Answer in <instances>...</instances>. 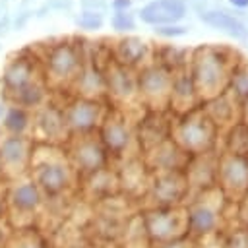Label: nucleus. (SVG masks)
I'll return each instance as SVG.
<instances>
[{
	"label": "nucleus",
	"instance_id": "obj_1",
	"mask_svg": "<svg viewBox=\"0 0 248 248\" xmlns=\"http://www.w3.org/2000/svg\"><path fill=\"white\" fill-rule=\"evenodd\" d=\"M232 64L227 48L219 46H200L192 54L190 76L198 93V101H209L229 87V78L232 72Z\"/></svg>",
	"mask_w": 248,
	"mask_h": 248
},
{
	"label": "nucleus",
	"instance_id": "obj_2",
	"mask_svg": "<svg viewBox=\"0 0 248 248\" xmlns=\"http://www.w3.org/2000/svg\"><path fill=\"white\" fill-rule=\"evenodd\" d=\"M217 138L219 130L202 107H194L192 110L178 114V118L170 122V140L190 157L213 151L217 145Z\"/></svg>",
	"mask_w": 248,
	"mask_h": 248
},
{
	"label": "nucleus",
	"instance_id": "obj_3",
	"mask_svg": "<svg viewBox=\"0 0 248 248\" xmlns=\"http://www.w3.org/2000/svg\"><path fill=\"white\" fill-rule=\"evenodd\" d=\"M223 192L213 186L203 192L190 196L184 203L186 209V225L188 236L192 240L215 234L223 231V207H225Z\"/></svg>",
	"mask_w": 248,
	"mask_h": 248
},
{
	"label": "nucleus",
	"instance_id": "obj_4",
	"mask_svg": "<svg viewBox=\"0 0 248 248\" xmlns=\"http://www.w3.org/2000/svg\"><path fill=\"white\" fill-rule=\"evenodd\" d=\"M140 215H141V223H143V229H145L151 248L157 244H165V242L188 236L184 205L147 207Z\"/></svg>",
	"mask_w": 248,
	"mask_h": 248
},
{
	"label": "nucleus",
	"instance_id": "obj_5",
	"mask_svg": "<svg viewBox=\"0 0 248 248\" xmlns=\"http://www.w3.org/2000/svg\"><path fill=\"white\" fill-rule=\"evenodd\" d=\"M217 188L223 192L227 202H240L248 194V155L229 151L219 153Z\"/></svg>",
	"mask_w": 248,
	"mask_h": 248
},
{
	"label": "nucleus",
	"instance_id": "obj_6",
	"mask_svg": "<svg viewBox=\"0 0 248 248\" xmlns=\"http://www.w3.org/2000/svg\"><path fill=\"white\" fill-rule=\"evenodd\" d=\"M145 198L151 200L149 207H174V205H184L186 200H188V182H186L184 170L151 172Z\"/></svg>",
	"mask_w": 248,
	"mask_h": 248
},
{
	"label": "nucleus",
	"instance_id": "obj_7",
	"mask_svg": "<svg viewBox=\"0 0 248 248\" xmlns=\"http://www.w3.org/2000/svg\"><path fill=\"white\" fill-rule=\"evenodd\" d=\"M172 74L163 64H151L141 68L136 79V89L143 99L153 107V110H161L169 105V93H170Z\"/></svg>",
	"mask_w": 248,
	"mask_h": 248
},
{
	"label": "nucleus",
	"instance_id": "obj_8",
	"mask_svg": "<svg viewBox=\"0 0 248 248\" xmlns=\"http://www.w3.org/2000/svg\"><path fill=\"white\" fill-rule=\"evenodd\" d=\"M217 163H219V153H215V149L190 157L184 169L188 182V198L217 186Z\"/></svg>",
	"mask_w": 248,
	"mask_h": 248
},
{
	"label": "nucleus",
	"instance_id": "obj_9",
	"mask_svg": "<svg viewBox=\"0 0 248 248\" xmlns=\"http://www.w3.org/2000/svg\"><path fill=\"white\" fill-rule=\"evenodd\" d=\"M242 14L244 12H236V10L232 12V10L225 8V6H221L219 0H217L209 8L198 12V17L205 25H209V27H213L217 31H223V33H227L229 37H232V39H236L240 43H246L248 41V27L240 19Z\"/></svg>",
	"mask_w": 248,
	"mask_h": 248
},
{
	"label": "nucleus",
	"instance_id": "obj_10",
	"mask_svg": "<svg viewBox=\"0 0 248 248\" xmlns=\"http://www.w3.org/2000/svg\"><path fill=\"white\" fill-rule=\"evenodd\" d=\"M190 161V155L184 153L170 138L155 145L153 149L145 151V167L149 172H172V170H184Z\"/></svg>",
	"mask_w": 248,
	"mask_h": 248
},
{
	"label": "nucleus",
	"instance_id": "obj_11",
	"mask_svg": "<svg viewBox=\"0 0 248 248\" xmlns=\"http://www.w3.org/2000/svg\"><path fill=\"white\" fill-rule=\"evenodd\" d=\"M64 120L68 130L72 132H91L99 120H101V105L89 97H79L76 101H72L64 112Z\"/></svg>",
	"mask_w": 248,
	"mask_h": 248
},
{
	"label": "nucleus",
	"instance_id": "obj_12",
	"mask_svg": "<svg viewBox=\"0 0 248 248\" xmlns=\"http://www.w3.org/2000/svg\"><path fill=\"white\" fill-rule=\"evenodd\" d=\"M186 12L188 8L184 0H151L138 12V16L143 23L157 27L182 21L186 17Z\"/></svg>",
	"mask_w": 248,
	"mask_h": 248
},
{
	"label": "nucleus",
	"instance_id": "obj_13",
	"mask_svg": "<svg viewBox=\"0 0 248 248\" xmlns=\"http://www.w3.org/2000/svg\"><path fill=\"white\" fill-rule=\"evenodd\" d=\"M48 72L54 79H68L79 70V54L72 43H58L46 56Z\"/></svg>",
	"mask_w": 248,
	"mask_h": 248
},
{
	"label": "nucleus",
	"instance_id": "obj_14",
	"mask_svg": "<svg viewBox=\"0 0 248 248\" xmlns=\"http://www.w3.org/2000/svg\"><path fill=\"white\" fill-rule=\"evenodd\" d=\"M169 105L178 114H184V112L192 110L194 107H198V93H196V87H194V81H192L188 68H182L180 72H176L172 76Z\"/></svg>",
	"mask_w": 248,
	"mask_h": 248
},
{
	"label": "nucleus",
	"instance_id": "obj_15",
	"mask_svg": "<svg viewBox=\"0 0 248 248\" xmlns=\"http://www.w3.org/2000/svg\"><path fill=\"white\" fill-rule=\"evenodd\" d=\"M140 145L143 151L153 149L161 141L170 138V122L165 118L163 110H151L140 120Z\"/></svg>",
	"mask_w": 248,
	"mask_h": 248
},
{
	"label": "nucleus",
	"instance_id": "obj_16",
	"mask_svg": "<svg viewBox=\"0 0 248 248\" xmlns=\"http://www.w3.org/2000/svg\"><path fill=\"white\" fill-rule=\"evenodd\" d=\"M74 165L79 170L85 172H97L101 169H105V161H107V151L103 147V143L93 141V140H81L76 143V147L70 153Z\"/></svg>",
	"mask_w": 248,
	"mask_h": 248
},
{
	"label": "nucleus",
	"instance_id": "obj_17",
	"mask_svg": "<svg viewBox=\"0 0 248 248\" xmlns=\"http://www.w3.org/2000/svg\"><path fill=\"white\" fill-rule=\"evenodd\" d=\"M132 141V132L126 126V122L118 116H110L105 120L101 128V143L105 151L112 155H122Z\"/></svg>",
	"mask_w": 248,
	"mask_h": 248
},
{
	"label": "nucleus",
	"instance_id": "obj_18",
	"mask_svg": "<svg viewBox=\"0 0 248 248\" xmlns=\"http://www.w3.org/2000/svg\"><path fill=\"white\" fill-rule=\"evenodd\" d=\"M231 91H223L221 95L209 99L203 103V112L209 116V120L217 126V130H221L223 126L227 124H236L232 122V116H234V101L231 99Z\"/></svg>",
	"mask_w": 248,
	"mask_h": 248
},
{
	"label": "nucleus",
	"instance_id": "obj_19",
	"mask_svg": "<svg viewBox=\"0 0 248 248\" xmlns=\"http://www.w3.org/2000/svg\"><path fill=\"white\" fill-rule=\"evenodd\" d=\"M37 180L48 194H58L70 184V169L58 161L45 163L37 172Z\"/></svg>",
	"mask_w": 248,
	"mask_h": 248
},
{
	"label": "nucleus",
	"instance_id": "obj_20",
	"mask_svg": "<svg viewBox=\"0 0 248 248\" xmlns=\"http://www.w3.org/2000/svg\"><path fill=\"white\" fill-rule=\"evenodd\" d=\"M116 56L122 66L134 68L140 66L149 56V46L138 37H124L116 43Z\"/></svg>",
	"mask_w": 248,
	"mask_h": 248
},
{
	"label": "nucleus",
	"instance_id": "obj_21",
	"mask_svg": "<svg viewBox=\"0 0 248 248\" xmlns=\"http://www.w3.org/2000/svg\"><path fill=\"white\" fill-rule=\"evenodd\" d=\"M33 78V62L27 58H16L6 66L4 83L10 91H19L21 87L29 85Z\"/></svg>",
	"mask_w": 248,
	"mask_h": 248
},
{
	"label": "nucleus",
	"instance_id": "obj_22",
	"mask_svg": "<svg viewBox=\"0 0 248 248\" xmlns=\"http://www.w3.org/2000/svg\"><path fill=\"white\" fill-rule=\"evenodd\" d=\"M105 81H107L108 91L114 97H120V99H128L136 91V79L130 76V70L126 66H122V64H116L108 72V76L105 78Z\"/></svg>",
	"mask_w": 248,
	"mask_h": 248
},
{
	"label": "nucleus",
	"instance_id": "obj_23",
	"mask_svg": "<svg viewBox=\"0 0 248 248\" xmlns=\"http://www.w3.org/2000/svg\"><path fill=\"white\" fill-rule=\"evenodd\" d=\"M39 122H41V128H43L45 136H48L52 140L62 138V134H66V130H68L66 120H64V112H60L54 107L45 108L39 116Z\"/></svg>",
	"mask_w": 248,
	"mask_h": 248
},
{
	"label": "nucleus",
	"instance_id": "obj_24",
	"mask_svg": "<svg viewBox=\"0 0 248 248\" xmlns=\"http://www.w3.org/2000/svg\"><path fill=\"white\" fill-rule=\"evenodd\" d=\"M76 81H78L81 93H85V95H93V93L103 91V89L107 87L105 76H103L99 70H95L93 66L79 70V74L76 76Z\"/></svg>",
	"mask_w": 248,
	"mask_h": 248
},
{
	"label": "nucleus",
	"instance_id": "obj_25",
	"mask_svg": "<svg viewBox=\"0 0 248 248\" xmlns=\"http://www.w3.org/2000/svg\"><path fill=\"white\" fill-rule=\"evenodd\" d=\"M225 151L236 153V155H248V126L244 122H236L231 126Z\"/></svg>",
	"mask_w": 248,
	"mask_h": 248
},
{
	"label": "nucleus",
	"instance_id": "obj_26",
	"mask_svg": "<svg viewBox=\"0 0 248 248\" xmlns=\"http://www.w3.org/2000/svg\"><path fill=\"white\" fill-rule=\"evenodd\" d=\"M232 97L240 103L248 101V66H234L229 78V87H227Z\"/></svg>",
	"mask_w": 248,
	"mask_h": 248
},
{
	"label": "nucleus",
	"instance_id": "obj_27",
	"mask_svg": "<svg viewBox=\"0 0 248 248\" xmlns=\"http://www.w3.org/2000/svg\"><path fill=\"white\" fill-rule=\"evenodd\" d=\"M25 153H27V143L17 138V136H12L8 140H4L2 147H0V155L6 163H21L25 159Z\"/></svg>",
	"mask_w": 248,
	"mask_h": 248
},
{
	"label": "nucleus",
	"instance_id": "obj_28",
	"mask_svg": "<svg viewBox=\"0 0 248 248\" xmlns=\"http://www.w3.org/2000/svg\"><path fill=\"white\" fill-rule=\"evenodd\" d=\"M223 248H248V227L234 225L221 231Z\"/></svg>",
	"mask_w": 248,
	"mask_h": 248
},
{
	"label": "nucleus",
	"instance_id": "obj_29",
	"mask_svg": "<svg viewBox=\"0 0 248 248\" xmlns=\"http://www.w3.org/2000/svg\"><path fill=\"white\" fill-rule=\"evenodd\" d=\"M39 190L35 184H21L14 190V203L21 209H33L39 203Z\"/></svg>",
	"mask_w": 248,
	"mask_h": 248
},
{
	"label": "nucleus",
	"instance_id": "obj_30",
	"mask_svg": "<svg viewBox=\"0 0 248 248\" xmlns=\"http://www.w3.org/2000/svg\"><path fill=\"white\" fill-rule=\"evenodd\" d=\"M43 95H45V91L37 83H29V85L21 87L19 91H16V99H17V103L21 107H35V105H39L43 101Z\"/></svg>",
	"mask_w": 248,
	"mask_h": 248
},
{
	"label": "nucleus",
	"instance_id": "obj_31",
	"mask_svg": "<svg viewBox=\"0 0 248 248\" xmlns=\"http://www.w3.org/2000/svg\"><path fill=\"white\" fill-rule=\"evenodd\" d=\"M27 122H29L27 112L21 107H12L4 118V126L14 134H21L27 128Z\"/></svg>",
	"mask_w": 248,
	"mask_h": 248
},
{
	"label": "nucleus",
	"instance_id": "obj_32",
	"mask_svg": "<svg viewBox=\"0 0 248 248\" xmlns=\"http://www.w3.org/2000/svg\"><path fill=\"white\" fill-rule=\"evenodd\" d=\"M110 27L116 33H130L136 29V16L134 12H114L110 17Z\"/></svg>",
	"mask_w": 248,
	"mask_h": 248
},
{
	"label": "nucleus",
	"instance_id": "obj_33",
	"mask_svg": "<svg viewBox=\"0 0 248 248\" xmlns=\"http://www.w3.org/2000/svg\"><path fill=\"white\" fill-rule=\"evenodd\" d=\"M103 19H105V14L83 10V12L76 17V25H78L79 29H85V31H97V29L103 27Z\"/></svg>",
	"mask_w": 248,
	"mask_h": 248
},
{
	"label": "nucleus",
	"instance_id": "obj_34",
	"mask_svg": "<svg viewBox=\"0 0 248 248\" xmlns=\"http://www.w3.org/2000/svg\"><path fill=\"white\" fill-rule=\"evenodd\" d=\"M190 27L180 25V23H170V25H157L153 31L159 37H167V39H176V37H184L188 33Z\"/></svg>",
	"mask_w": 248,
	"mask_h": 248
},
{
	"label": "nucleus",
	"instance_id": "obj_35",
	"mask_svg": "<svg viewBox=\"0 0 248 248\" xmlns=\"http://www.w3.org/2000/svg\"><path fill=\"white\" fill-rule=\"evenodd\" d=\"M194 248H223L221 246V232H215V234L194 240Z\"/></svg>",
	"mask_w": 248,
	"mask_h": 248
},
{
	"label": "nucleus",
	"instance_id": "obj_36",
	"mask_svg": "<svg viewBox=\"0 0 248 248\" xmlns=\"http://www.w3.org/2000/svg\"><path fill=\"white\" fill-rule=\"evenodd\" d=\"M33 14H35V12H33L31 8H27V10H21V12H19V14H17V16L12 19V27H14L16 31H21V29L27 25V21L33 17Z\"/></svg>",
	"mask_w": 248,
	"mask_h": 248
},
{
	"label": "nucleus",
	"instance_id": "obj_37",
	"mask_svg": "<svg viewBox=\"0 0 248 248\" xmlns=\"http://www.w3.org/2000/svg\"><path fill=\"white\" fill-rule=\"evenodd\" d=\"M81 2V8L87 10V12H101L105 14L107 8H108V0H79Z\"/></svg>",
	"mask_w": 248,
	"mask_h": 248
},
{
	"label": "nucleus",
	"instance_id": "obj_38",
	"mask_svg": "<svg viewBox=\"0 0 248 248\" xmlns=\"http://www.w3.org/2000/svg\"><path fill=\"white\" fill-rule=\"evenodd\" d=\"M236 217H238V225L248 227V194L236 202Z\"/></svg>",
	"mask_w": 248,
	"mask_h": 248
},
{
	"label": "nucleus",
	"instance_id": "obj_39",
	"mask_svg": "<svg viewBox=\"0 0 248 248\" xmlns=\"http://www.w3.org/2000/svg\"><path fill=\"white\" fill-rule=\"evenodd\" d=\"M153 248H194V240L190 236H184V238H178V240H170V242H165V244H157Z\"/></svg>",
	"mask_w": 248,
	"mask_h": 248
},
{
	"label": "nucleus",
	"instance_id": "obj_40",
	"mask_svg": "<svg viewBox=\"0 0 248 248\" xmlns=\"http://www.w3.org/2000/svg\"><path fill=\"white\" fill-rule=\"evenodd\" d=\"M134 0H110V8L114 12H128L132 8Z\"/></svg>",
	"mask_w": 248,
	"mask_h": 248
},
{
	"label": "nucleus",
	"instance_id": "obj_41",
	"mask_svg": "<svg viewBox=\"0 0 248 248\" xmlns=\"http://www.w3.org/2000/svg\"><path fill=\"white\" fill-rule=\"evenodd\" d=\"M236 12H242V10H246L248 8V0H227Z\"/></svg>",
	"mask_w": 248,
	"mask_h": 248
},
{
	"label": "nucleus",
	"instance_id": "obj_42",
	"mask_svg": "<svg viewBox=\"0 0 248 248\" xmlns=\"http://www.w3.org/2000/svg\"><path fill=\"white\" fill-rule=\"evenodd\" d=\"M2 116H4V105L0 103V118H2Z\"/></svg>",
	"mask_w": 248,
	"mask_h": 248
},
{
	"label": "nucleus",
	"instance_id": "obj_43",
	"mask_svg": "<svg viewBox=\"0 0 248 248\" xmlns=\"http://www.w3.org/2000/svg\"><path fill=\"white\" fill-rule=\"evenodd\" d=\"M0 16H2V10H0Z\"/></svg>",
	"mask_w": 248,
	"mask_h": 248
},
{
	"label": "nucleus",
	"instance_id": "obj_44",
	"mask_svg": "<svg viewBox=\"0 0 248 248\" xmlns=\"http://www.w3.org/2000/svg\"><path fill=\"white\" fill-rule=\"evenodd\" d=\"M0 48H2V46H0Z\"/></svg>",
	"mask_w": 248,
	"mask_h": 248
}]
</instances>
